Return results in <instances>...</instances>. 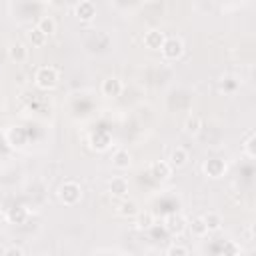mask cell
I'll return each mask as SVG.
<instances>
[{
	"label": "cell",
	"instance_id": "obj_1",
	"mask_svg": "<svg viewBox=\"0 0 256 256\" xmlns=\"http://www.w3.org/2000/svg\"><path fill=\"white\" fill-rule=\"evenodd\" d=\"M58 198H60V202L66 204V206L78 204L80 198H82V188H80V184H78V182H72V180L64 182V184L58 188Z\"/></svg>",
	"mask_w": 256,
	"mask_h": 256
},
{
	"label": "cell",
	"instance_id": "obj_2",
	"mask_svg": "<svg viewBox=\"0 0 256 256\" xmlns=\"http://www.w3.org/2000/svg\"><path fill=\"white\" fill-rule=\"evenodd\" d=\"M58 84V70L52 66H42L36 72V86L42 90H52Z\"/></svg>",
	"mask_w": 256,
	"mask_h": 256
},
{
	"label": "cell",
	"instance_id": "obj_3",
	"mask_svg": "<svg viewBox=\"0 0 256 256\" xmlns=\"http://www.w3.org/2000/svg\"><path fill=\"white\" fill-rule=\"evenodd\" d=\"M160 50H162V56H164L166 60H176V58L182 56V52H184V44H182L180 38H166Z\"/></svg>",
	"mask_w": 256,
	"mask_h": 256
},
{
	"label": "cell",
	"instance_id": "obj_4",
	"mask_svg": "<svg viewBox=\"0 0 256 256\" xmlns=\"http://www.w3.org/2000/svg\"><path fill=\"white\" fill-rule=\"evenodd\" d=\"M202 170H204V174L210 176V178H220V176H224V172H226V162L220 160V158H208V160L204 162Z\"/></svg>",
	"mask_w": 256,
	"mask_h": 256
},
{
	"label": "cell",
	"instance_id": "obj_5",
	"mask_svg": "<svg viewBox=\"0 0 256 256\" xmlns=\"http://www.w3.org/2000/svg\"><path fill=\"white\" fill-rule=\"evenodd\" d=\"M74 14H76V18H78L80 22H90V20H94V16H96V6H94L90 0H82L80 4H76Z\"/></svg>",
	"mask_w": 256,
	"mask_h": 256
},
{
	"label": "cell",
	"instance_id": "obj_6",
	"mask_svg": "<svg viewBox=\"0 0 256 256\" xmlns=\"http://www.w3.org/2000/svg\"><path fill=\"white\" fill-rule=\"evenodd\" d=\"M164 226L170 234H182L186 230V218L182 214H170L166 220H164Z\"/></svg>",
	"mask_w": 256,
	"mask_h": 256
},
{
	"label": "cell",
	"instance_id": "obj_7",
	"mask_svg": "<svg viewBox=\"0 0 256 256\" xmlns=\"http://www.w3.org/2000/svg\"><path fill=\"white\" fill-rule=\"evenodd\" d=\"M164 40H166V36L160 30H148L144 34V46L150 48V50H160L162 44H164Z\"/></svg>",
	"mask_w": 256,
	"mask_h": 256
},
{
	"label": "cell",
	"instance_id": "obj_8",
	"mask_svg": "<svg viewBox=\"0 0 256 256\" xmlns=\"http://www.w3.org/2000/svg\"><path fill=\"white\" fill-rule=\"evenodd\" d=\"M120 92H122V82H120L118 78L110 76V78H106V80L102 82V94H104V96L116 98V96H120Z\"/></svg>",
	"mask_w": 256,
	"mask_h": 256
},
{
	"label": "cell",
	"instance_id": "obj_9",
	"mask_svg": "<svg viewBox=\"0 0 256 256\" xmlns=\"http://www.w3.org/2000/svg\"><path fill=\"white\" fill-rule=\"evenodd\" d=\"M170 170H172V166H170L168 162L158 160V162H154V164L150 166V176H152L154 180H166V178L170 176Z\"/></svg>",
	"mask_w": 256,
	"mask_h": 256
},
{
	"label": "cell",
	"instance_id": "obj_10",
	"mask_svg": "<svg viewBox=\"0 0 256 256\" xmlns=\"http://www.w3.org/2000/svg\"><path fill=\"white\" fill-rule=\"evenodd\" d=\"M6 138H8V144L12 148H22L26 144V132L22 128H10V132H8Z\"/></svg>",
	"mask_w": 256,
	"mask_h": 256
},
{
	"label": "cell",
	"instance_id": "obj_11",
	"mask_svg": "<svg viewBox=\"0 0 256 256\" xmlns=\"http://www.w3.org/2000/svg\"><path fill=\"white\" fill-rule=\"evenodd\" d=\"M108 190H110V194L112 196H118V198H122V196H126V192H128V182L124 180V178H112L110 180V184H108Z\"/></svg>",
	"mask_w": 256,
	"mask_h": 256
},
{
	"label": "cell",
	"instance_id": "obj_12",
	"mask_svg": "<svg viewBox=\"0 0 256 256\" xmlns=\"http://www.w3.org/2000/svg\"><path fill=\"white\" fill-rule=\"evenodd\" d=\"M8 56L18 64V62H24L26 58H28V48L22 44V42H16V44H12L10 48H8Z\"/></svg>",
	"mask_w": 256,
	"mask_h": 256
},
{
	"label": "cell",
	"instance_id": "obj_13",
	"mask_svg": "<svg viewBox=\"0 0 256 256\" xmlns=\"http://www.w3.org/2000/svg\"><path fill=\"white\" fill-rule=\"evenodd\" d=\"M6 218H8L10 224H24L26 218H28V212H26L24 206H16V208H10V212L6 214Z\"/></svg>",
	"mask_w": 256,
	"mask_h": 256
},
{
	"label": "cell",
	"instance_id": "obj_14",
	"mask_svg": "<svg viewBox=\"0 0 256 256\" xmlns=\"http://www.w3.org/2000/svg\"><path fill=\"white\" fill-rule=\"evenodd\" d=\"M112 164L116 168H120V170H126L130 166V154H128V150H116L114 156H112Z\"/></svg>",
	"mask_w": 256,
	"mask_h": 256
},
{
	"label": "cell",
	"instance_id": "obj_15",
	"mask_svg": "<svg viewBox=\"0 0 256 256\" xmlns=\"http://www.w3.org/2000/svg\"><path fill=\"white\" fill-rule=\"evenodd\" d=\"M186 162H188V152H186L184 148H176V150H172V154H170V166L180 168V166H184Z\"/></svg>",
	"mask_w": 256,
	"mask_h": 256
},
{
	"label": "cell",
	"instance_id": "obj_16",
	"mask_svg": "<svg viewBox=\"0 0 256 256\" xmlns=\"http://www.w3.org/2000/svg\"><path fill=\"white\" fill-rule=\"evenodd\" d=\"M124 218H134L140 210H138V204L134 202V200H124L122 204H120V210H118Z\"/></svg>",
	"mask_w": 256,
	"mask_h": 256
},
{
	"label": "cell",
	"instance_id": "obj_17",
	"mask_svg": "<svg viewBox=\"0 0 256 256\" xmlns=\"http://www.w3.org/2000/svg\"><path fill=\"white\" fill-rule=\"evenodd\" d=\"M152 224H154V216L150 212H138L136 214V228L138 230H148V228H152Z\"/></svg>",
	"mask_w": 256,
	"mask_h": 256
},
{
	"label": "cell",
	"instance_id": "obj_18",
	"mask_svg": "<svg viewBox=\"0 0 256 256\" xmlns=\"http://www.w3.org/2000/svg\"><path fill=\"white\" fill-rule=\"evenodd\" d=\"M202 218H204V222H206L208 232H216V230H220V226H222V218H220V214H216V212H208V214L202 216Z\"/></svg>",
	"mask_w": 256,
	"mask_h": 256
},
{
	"label": "cell",
	"instance_id": "obj_19",
	"mask_svg": "<svg viewBox=\"0 0 256 256\" xmlns=\"http://www.w3.org/2000/svg\"><path fill=\"white\" fill-rule=\"evenodd\" d=\"M28 38H30V42H32V46H44L46 44V34L36 26V28H32L30 32H28Z\"/></svg>",
	"mask_w": 256,
	"mask_h": 256
},
{
	"label": "cell",
	"instance_id": "obj_20",
	"mask_svg": "<svg viewBox=\"0 0 256 256\" xmlns=\"http://www.w3.org/2000/svg\"><path fill=\"white\" fill-rule=\"evenodd\" d=\"M200 128H202V122H200L198 116H188V118H186V122H184V130H186L188 134H198Z\"/></svg>",
	"mask_w": 256,
	"mask_h": 256
},
{
	"label": "cell",
	"instance_id": "obj_21",
	"mask_svg": "<svg viewBox=\"0 0 256 256\" xmlns=\"http://www.w3.org/2000/svg\"><path fill=\"white\" fill-rule=\"evenodd\" d=\"M92 148H96V150H106L108 146H110V136L108 134H96V136H92Z\"/></svg>",
	"mask_w": 256,
	"mask_h": 256
},
{
	"label": "cell",
	"instance_id": "obj_22",
	"mask_svg": "<svg viewBox=\"0 0 256 256\" xmlns=\"http://www.w3.org/2000/svg\"><path fill=\"white\" fill-rule=\"evenodd\" d=\"M190 228H192V234H194V236H204V234H208V228H206V222H204L202 216L194 218L192 224H190Z\"/></svg>",
	"mask_w": 256,
	"mask_h": 256
},
{
	"label": "cell",
	"instance_id": "obj_23",
	"mask_svg": "<svg viewBox=\"0 0 256 256\" xmlns=\"http://www.w3.org/2000/svg\"><path fill=\"white\" fill-rule=\"evenodd\" d=\"M38 28H40L46 36H50V34H54V32H56V22H54L50 16H44V18L38 22Z\"/></svg>",
	"mask_w": 256,
	"mask_h": 256
},
{
	"label": "cell",
	"instance_id": "obj_24",
	"mask_svg": "<svg viewBox=\"0 0 256 256\" xmlns=\"http://www.w3.org/2000/svg\"><path fill=\"white\" fill-rule=\"evenodd\" d=\"M244 152H246L248 158H254L256 156V150H254V132H248L246 142H244Z\"/></svg>",
	"mask_w": 256,
	"mask_h": 256
},
{
	"label": "cell",
	"instance_id": "obj_25",
	"mask_svg": "<svg viewBox=\"0 0 256 256\" xmlns=\"http://www.w3.org/2000/svg\"><path fill=\"white\" fill-rule=\"evenodd\" d=\"M166 254H170V256H186L188 254V248L186 246H170L168 250H166Z\"/></svg>",
	"mask_w": 256,
	"mask_h": 256
},
{
	"label": "cell",
	"instance_id": "obj_26",
	"mask_svg": "<svg viewBox=\"0 0 256 256\" xmlns=\"http://www.w3.org/2000/svg\"><path fill=\"white\" fill-rule=\"evenodd\" d=\"M4 254L6 256H24V250L20 246H8V248H4Z\"/></svg>",
	"mask_w": 256,
	"mask_h": 256
},
{
	"label": "cell",
	"instance_id": "obj_27",
	"mask_svg": "<svg viewBox=\"0 0 256 256\" xmlns=\"http://www.w3.org/2000/svg\"><path fill=\"white\" fill-rule=\"evenodd\" d=\"M38 2H42V4H50L52 0H38Z\"/></svg>",
	"mask_w": 256,
	"mask_h": 256
}]
</instances>
